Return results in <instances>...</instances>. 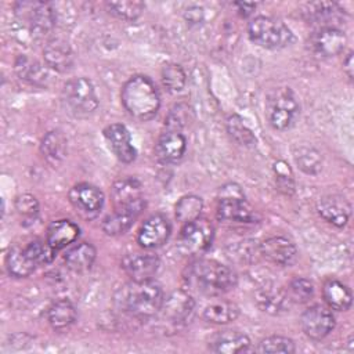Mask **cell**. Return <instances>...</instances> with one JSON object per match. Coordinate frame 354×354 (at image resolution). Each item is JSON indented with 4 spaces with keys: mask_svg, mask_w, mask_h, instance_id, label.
Segmentation results:
<instances>
[{
    "mask_svg": "<svg viewBox=\"0 0 354 354\" xmlns=\"http://www.w3.org/2000/svg\"><path fill=\"white\" fill-rule=\"evenodd\" d=\"M165 296L162 286L153 279L131 281L122 286L115 295V303L127 315L147 319L160 311Z\"/></svg>",
    "mask_w": 354,
    "mask_h": 354,
    "instance_id": "obj_1",
    "label": "cell"
},
{
    "mask_svg": "<svg viewBox=\"0 0 354 354\" xmlns=\"http://www.w3.org/2000/svg\"><path fill=\"white\" fill-rule=\"evenodd\" d=\"M187 285L206 296H220L235 288L236 274L216 260L199 259L191 263L184 275Z\"/></svg>",
    "mask_w": 354,
    "mask_h": 354,
    "instance_id": "obj_2",
    "label": "cell"
},
{
    "mask_svg": "<svg viewBox=\"0 0 354 354\" xmlns=\"http://www.w3.org/2000/svg\"><path fill=\"white\" fill-rule=\"evenodd\" d=\"M120 98L129 115L141 122L152 119L160 106V97L156 86L144 75L130 77L122 88Z\"/></svg>",
    "mask_w": 354,
    "mask_h": 354,
    "instance_id": "obj_3",
    "label": "cell"
},
{
    "mask_svg": "<svg viewBox=\"0 0 354 354\" xmlns=\"http://www.w3.org/2000/svg\"><path fill=\"white\" fill-rule=\"evenodd\" d=\"M300 116L299 101L289 87L272 88L266 100V118L275 130L290 129Z\"/></svg>",
    "mask_w": 354,
    "mask_h": 354,
    "instance_id": "obj_4",
    "label": "cell"
},
{
    "mask_svg": "<svg viewBox=\"0 0 354 354\" xmlns=\"http://www.w3.org/2000/svg\"><path fill=\"white\" fill-rule=\"evenodd\" d=\"M248 35L254 44L270 50L283 48L293 41L292 30L282 21L266 15H259L249 22Z\"/></svg>",
    "mask_w": 354,
    "mask_h": 354,
    "instance_id": "obj_5",
    "label": "cell"
},
{
    "mask_svg": "<svg viewBox=\"0 0 354 354\" xmlns=\"http://www.w3.org/2000/svg\"><path fill=\"white\" fill-rule=\"evenodd\" d=\"M62 100L66 109L76 118H86L100 105L94 84L87 77L69 79L62 88Z\"/></svg>",
    "mask_w": 354,
    "mask_h": 354,
    "instance_id": "obj_6",
    "label": "cell"
},
{
    "mask_svg": "<svg viewBox=\"0 0 354 354\" xmlns=\"http://www.w3.org/2000/svg\"><path fill=\"white\" fill-rule=\"evenodd\" d=\"M214 228L207 218L198 217L185 223L180 234V249L185 254L198 256L205 253L213 241Z\"/></svg>",
    "mask_w": 354,
    "mask_h": 354,
    "instance_id": "obj_7",
    "label": "cell"
},
{
    "mask_svg": "<svg viewBox=\"0 0 354 354\" xmlns=\"http://www.w3.org/2000/svg\"><path fill=\"white\" fill-rule=\"evenodd\" d=\"M24 19L29 28V33L33 39L46 37L55 26V11L50 3L33 1V3H19Z\"/></svg>",
    "mask_w": 354,
    "mask_h": 354,
    "instance_id": "obj_8",
    "label": "cell"
},
{
    "mask_svg": "<svg viewBox=\"0 0 354 354\" xmlns=\"http://www.w3.org/2000/svg\"><path fill=\"white\" fill-rule=\"evenodd\" d=\"M68 196L72 206L86 218L95 217L104 205V194L88 183L73 185Z\"/></svg>",
    "mask_w": 354,
    "mask_h": 354,
    "instance_id": "obj_9",
    "label": "cell"
},
{
    "mask_svg": "<svg viewBox=\"0 0 354 354\" xmlns=\"http://www.w3.org/2000/svg\"><path fill=\"white\" fill-rule=\"evenodd\" d=\"M300 324L307 337L313 340H321L333 330L335 317L326 307L315 304L304 310L300 318Z\"/></svg>",
    "mask_w": 354,
    "mask_h": 354,
    "instance_id": "obj_10",
    "label": "cell"
},
{
    "mask_svg": "<svg viewBox=\"0 0 354 354\" xmlns=\"http://www.w3.org/2000/svg\"><path fill=\"white\" fill-rule=\"evenodd\" d=\"M217 217L224 223L252 224L257 221V213L242 196H220L217 205Z\"/></svg>",
    "mask_w": 354,
    "mask_h": 354,
    "instance_id": "obj_11",
    "label": "cell"
},
{
    "mask_svg": "<svg viewBox=\"0 0 354 354\" xmlns=\"http://www.w3.org/2000/svg\"><path fill=\"white\" fill-rule=\"evenodd\" d=\"M144 209L145 201L142 198L130 205L116 206L115 210L111 214H108L102 221L104 232L111 236L124 234L134 224V221L142 213Z\"/></svg>",
    "mask_w": 354,
    "mask_h": 354,
    "instance_id": "obj_12",
    "label": "cell"
},
{
    "mask_svg": "<svg viewBox=\"0 0 354 354\" xmlns=\"http://www.w3.org/2000/svg\"><path fill=\"white\" fill-rule=\"evenodd\" d=\"M171 225L163 214H153L144 221L137 234V242L144 249L162 246L170 236Z\"/></svg>",
    "mask_w": 354,
    "mask_h": 354,
    "instance_id": "obj_13",
    "label": "cell"
},
{
    "mask_svg": "<svg viewBox=\"0 0 354 354\" xmlns=\"http://www.w3.org/2000/svg\"><path fill=\"white\" fill-rule=\"evenodd\" d=\"M260 254L277 266H292L297 260L295 243L285 236H270L260 243Z\"/></svg>",
    "mask_w": 354,
    "mask_h": 354,
    "instance_id": "obj_14",
    "label": "cell"
},
{
    "mask_svg": "<svg viewBox=\"0 0 354 354\" xmlns=\"http://www.w3.org/2000/svg\"><path fill=\"white\" fill-rule=\"evenodd\" d=\"M346 35L337 28H319L310 39L313 51L324 58L340 54L346 47Z\"/></svg>",
    "mask_w": 354,
    "mask_h": 354,
    "instance_id": "obj_15",
    "label": "cell"
},
{
    "mask_svg": "<svg viewBox=\"0 0 354 354\" xmlns=\"http://www.w3.org/2000/svg\"><path fill=\"white\" fill-rule=\"evenodd\" d=\"M159 259L152 253H131L123 257L122 268L131 281H148L159 268Z\"/></svg>",
    "mask_w": 354,
    "mask_h": 354,
    "instance_id": "obj_16",
    "label": "cell"
},
{
    "mask_svg": "<svg viewBox=\"0 0 354 354\" xmlns=\"http://www.w3.org/2000/svg\"><path fill=\"white\" fill-rule=\"evenodd\" d=\"M104 136L109 148L115 153V156L123 162L130 163L136 159L137 151L131 144V137L127 127L122 123H112L105 127Z\"/></svg>",
    "mask_w": 354,
    "mask_h": 354,
    "instance_id": "obj_17",
    "label": "cell"
},
{
    "mask_svg": "<svg viewBox=\"0 0 354 354\" xmlns=\"http://www.w3.org/2000/svg\"><path fill=\"white\" fill-rule=\"evenodd\" d=\"M187 149V138L180 130L166 129L156 142L155 152L162 163H176L178 162Z\"/></svg>",
    "mask_w": 354,
    "mask_h": 354,
    "instance_id": "obj_18",
    "label": "cell"
},
{
    "mask_svg": "<svg viewBox=\"0 0 354 354\" xmlns=\"http://www.w3.org/2000/svg\"><path fill=\"white\" fill-rule=\"evenodd\" d=\"M195 300L185 290H174L167 297H165L163 304L160 307V314L167 322L181 324L189 318L194 311Z\"/></svg>",
    "mask_w": 354,
    "mask_h": 354,
    "instance_id": "obj_19",
    "label": "cell"
},
{
    "mask_svg": "<svg viewBox=\"0 0 354 354\" xmlns=\"http://www.w3.org/2000/svg\"><path fill=\"white\" fill-rule=\"evenodd\" d=\"M317 212L325 221L336 227H343L347 224L350 218L351 205L344 196L330 194V195L322 196L318 201Z\"/></svg>",
    "mask_w": 354,
    "mask_h": 354,
    "instance_id": "obj_20",
    "label": "cell"
},
{
    "mask_svg": "<svg viewBox=\"0 0 354 354\" xmlns=\"http://www.w3.org/2000/svg\"><path fill=\"white\" fill-rule=\"evenodd\" d=\"M249 347L250 339L248 335L238 330H220L209 340V350L213 353L236 354L248 351Z\"/></svg>",
    "mask_w": 354,
    "mask_h": 354,
    "instance_id": "obj_21",
    "label": "cell"
},
{
    "mask_svg": "<svg viewBox=\"0 0 354 354\" xmlns=\"http://www.w3.org/2000/svg\"><path fill=\"white\" fill-rule=\"evenodd\" d=\"M43 58L48 68L57 72H68L73 65V51L62 39L50 40L43 48Z\"/></svg>",
    "mask_w": 354,
    "mask_h": 354,
    "instance_id": "obj_22",
    "label": "cell"
},
{
    "mask_svg": "<svg viewBox=\"0 0 354 354\" xmlns=\"http://www.w3.org/2000/svg\"><path fill=\"white\" fill-rule=\"evenodd\" d=\"M304 15L311 24L319 28H336L332 21H339L343 17V8L337 3L318 1L306 6Z\"/></svg>",
    "mask_w": 354,
    "mask_h": 354,
    "instance_id": "obj_23",
    "label": "cell"
},
{
    "mask_svg": "<svg viewBox=\"0 0 354 354\" xmlns=\"http://www.w3.org/2000/svg\"><path fill=\"white\" fill-rule=\"evenodd\" d=\"M256 300L259 307L272 315H279L282 313L289 311L290 308V299L286 290L277 289V288H263L256 293Z\"/></svg>",
    "mask_w": 354,
    "mask_h": 354,
    "instance_id": "obj_24",
    "label": "cell"
},
{
    "mask_svg": "<svg viewBox=\"0 0 354 354\" xmlns=\"http://www.w3.org/2000/svg\"><path fill=\"white\" fill-rule=\"evenodd\" d=\"M79 232L80 230L73 221L57 220L47 227V241L54 249L59 250L73 243L77 239Z\"/></svg>",
    "mask_w": 354,
    "mask_h": 354,
    "instance_id": "obj_25",
    "label": "cell"
},
{
    "mask_svg": "<svg viewBox=\"0 0 354 354\" xmlns=\"http://www.w3.org/2000/svg\"><path fill=\"white\" fill-rule=\"evenodd\" d=\"M325 303L337 311H347L353 304V295L347 285L337 279H328L322 288Z\"/></svg>",
    "mask_w": 354,
    "mask_h": 354,
    "instance_id": "obj_26",
    "label": "cell"
},
{
    "mask_svg": "<svg viewBox=\"0 0 354 354\" xmlns=\"http://www.w3.org/2000/svg\"><path fill=\"white\" fill-rule=\"evenodd\" d=\"M76 317V308L68 299L54 301L47 310V321L55 330H64L71 328L75 324Z\"/></svg>",
    "mask_w": 354,
    "mask_h": 354,
    "instance_id": "obj_27",
    "label": "cell"
},
{
    "mask_svg": "<svg viewBox=\"0 0 354 354\" xmlns=\"http://www.w3.org/2000/svg\"><path fill=\"white\" fill-rule=\"evenodd\" d=\"M95 254H97V250L91 243L82 242V243H77L76 246L71 248L65 253L64 259H65V263L69 270H72L75 272H84L91 268V266L95 260Z\"/></svg>",
    "mask_w": 354,
    "mask_h": 354,
    "instance_id": "obj_28",
    "label": "cell"
},
{
    "mask_svg": "<svg viewBox=\"0 0 354 354\" xmlns=\"http://www.w3.org/2000/svg\"><path fill=\"white\" fill-rule=\"evenodd\" d=\"M6 267L10 275L15 278H26L35 271L37 266L29 257L25 248L14 246L6 256Z\"/></svg>",
    "mask_w": 354,
    "mask_h": 354,
    "instance_id": "obj_29",
    "label": "cell"
},
{
    "mask_svg": "<svg viewBox=\"0 0 354 354\" xmlns=\"http://www.w3.org/2000/svg\"><path fill=\"white\" fill-rule=\"evenodd\" d=\"M239 307L228 300H217L212 301L203 308L202 317L205 321L210 324H228L238 318Z\"/></svg>",
    "mask_w": 354,
    "mask_h": 354,
    "instance_id": "obj_30",
    "label": "cell"
},
{
    "mask_svg": "<svg viewBox=\"0 0 354 354\" xmlns=\"http://www.w3.org/2000/svg\"><path fill=\"white\" fill-rule=\"evenodd\" d=\"M141 198V183L137 178H122L118 180L112 187V199L115 207L134 203Z\"/></svg>",
    "mask_w": 354,
    "mask_h": 354,
    "instance_id": "obj_31",
    "label": "cell"
},
{
    "mask_svg": "<svg viewBox=\"0 0 354 354\" xmlns=\"http://www.w3.org/2000/svg\"><path fill=\"white\" fill-rule=\"evenodd\" d=\"M41 152L43 156L53 163L62 160L66 153V140L64 134L59 130L48 131L41 140Z\"/></svg>",
    "mask_w": 354,
    "mask_h": 354,
    "instance_id": "obj_32",
    "label": "cell"
},
{
    "mask_svg": "<svg viewBox=\"0 0 354 354\" xmlns=\"http://www.w3.org/2000/svg\"><path fill=\"white\" fill-rule=\"evenodd\" d=\"M293 158L296 165L306 174H317L322 169L321 153L308 145H300L293 151Z\"/></svg>",
    "mask_w": 354,
    "mask_h": 354,
    "instance_id": "obj_33",
    "label": "cell"
},
{
    "mask_svg": "<svg viewBox=\"0 0 354 354\" xmlns=\"http://www.w3.org/2000/svg\"><path fill=\"white\" fill-rule=\"evenodd\" d=\"M15 71L22 79L30 82L32 84H44L48 79L46 69H43L39 62L32 61L26 57L18 58V61L15 62Z\"/></svg>",
    "mask_w": 354,
    "mask_h": 354,
    "instance_id": "obj_34",
    "label": "cell"
},
{
    "mask_svg": "<svg viewBox=\"0 0 354 354\" xmlns=\"http://www.w3.org/2000/svg\"><path fill=\"white\" fill-rule=\"evenodd\" d=\"M203 209L202 198L196 195H185L180 198L176 205V218L181 223H189L195 218L201 217V212Z\"/></svg>",
    "mask_w": 354,
    "mask_h": 354,
    "instance_id": "obj_35",
    "label": "cell"
},
{
    "mask_svg": "<svg viewBox=\"0 0 354 354\" xmlns=\"http://www.w3.org/2000/svg\"><path fill=\"white\" fill-rule=\"evenodd\" d=\"M225 124H227L228 134L239 145L253 147L256 144V137H254L253 131L245 124L243 119L239 115L228 116Z\"/></svg>",
    "mask_w": 354,
    "mask_h": 354,
    "instance_id": "obj_36",
    "label": "cell"
},
{
    "mask_svg": "<svg viewBox=\"0 0 354 354\" xmlns=\"http://www.w3.org/2000/svg\"><path fill=\"white\" fill-rule=\"evenodd\" d=\"M162 82L163 86L170 93H178L185 87L187 76L181 65L169 62L162 68Z\"/></svg>",
    "mask_w": 354,
    "mask_h": 354,
    "instance_id": "obj_37",
    "label": "cell"
},
{
    "mask_svg": "<svg viewBox=\"0 0 354 354\" xmlns=\"http://www.w3.org/2000/svg\"><path fill=\"white\" fill-rule=\"evenodd\" d=\"M25 250L36 266L50 264L55 259L57 253V249H54L47 239H35L25 246Z\"/></svg>",
    "mask_w": 354,
    "mask_h": 354,
    "instance_id": "obj_38",
    "label": "cell"
},
{
    "mask_svg": "<svg viewBox=\"0 0 354 354\" xmlns=\"http://www.w3.org/2000/svg\"><path fill=\"white\" fill-rule=\"evenodd\" d=\"M109 12L124 21H136L144 11L145 4L142 1H111L106 3Z\"/></svg>",
    "mask_w": 354,
    "mask_h": 354,
    "instance_id": "obj_39",
    "label": "cell"
},
{
    "mask_svg": "<svg viewBox=\"0 0 354 354\" xmlns=\"http://www.w3.org/2000/svg\"><path fill=\"white\" fill-rule=\"evenodd\" d=\"M256 351L259 353H285V354H292L296 351L295 343L292 339L286 336H279V335H272L268 337H264L260 340Z\"/></svg>",
    "mask_w": 354,
    "mask_h": 354,
    "instance_id": "obj_40",
    "label": "cell"
},
{
    "mask_svg": "<svg viewBox=\"0 0 354 354\" xmlns=\"http://www.w3.org/2000/svg\"><path fill=\"white\" fill-rule=\"evenodd\" d=\"M286 293H288L292 303L303 304V303H307L313 297L314 286L308 279L301 278V277H296L289 282Z\"/></svg>",
    "mask_w": 354,
    "mask_h": 354,
    "instance_id": "obj_41",
    "label": "cell"
},
{
    "mask_svg": "<svg viewBox=\"0 0 354 354\" xmlns=\"http://www.w3.org/2000/svg\"><path fill=\"white\" fill-rule=\"evenodd\" d=\"M274 171H275V181L281 192L285 195H292L295 192V180L292 170L289 165L283 160H278L274 165Z\"/></svg>",
    "mask_w": 354,
    "mask_h": 354,
    "instance_id": "obj_42",
    "label": "cell"
},
{
    "mask_svg": "<svg viewBox=\"0 0 354 354\" xmlns=\"http://www.w3.org/2000/svg\"><path fill=\"white\" fill-rule=\"evenodd\" d=\"M15 210L26 221H32L39 214V202L30 194H22L15 198Z\"/></svg>",
    "mask_w": 354,
    "mask_h": 354,
    "instance_id": "obj_43",
    "label": "cell"
},
{
    "mask_svg": "<svg viewBox=\"0 0 354 354\" xmlns=\"http://www.w3.org/2000/svg\"><path fill=\"white\" fill-rule=\"evenodd\" d=\"M235 6H236L239 14L243 15V17L250 15L254 11V8H256L254 3H235Z\"/></svg>",
    "mask_w": 354,
    "mask_h": 354,
    "instance_id": "obj_44",
    "label": "cell"
},
{
    "mask_svg": "<svg viewBox=\"0 0 354 354\" xmlns=\"http://www.w3.org/2000/svg\"><path fill=\"white\" fill-rule=\"evenodd\" d=\"M343 71L346 72L347 77L350 80H353V51H350L346 57V59L343 61Z\"/></svg>",
    "mask_w": 354,
    "mask_h": 354,
    "instance_id": "obj_45",
    "label": "cell"
}]
</instances>
